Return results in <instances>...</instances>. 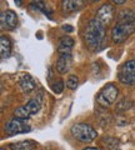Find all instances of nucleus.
<instances>
[{"label":"nucleus","mask_w":135,"mask_h":150,"mask_svg":"<svg viewBox=\"0 0 135 150\" xmlns=\"http://www.w3.org/2000/svg\"><path fill=\"white\" fill-rule=\"evenodd\" d=\"M5 130L9 134L15 135V134H24V133H29L31 130V126L26 123V120L24 119H19V118H13L6 123L5 125Z\"/></svg>","instance_id":"7"},{"label":"nucleus","mask_w":135,"mask_h":150,"mask_svg":"<svg viewBox=\"0 0 135 150\" xmlns=\"http://www.w3.org/2000/svg\"><path fill=\"white\" fill-rule=\"evenodd\" d=\"M120 74L122 75L135 74V59L128 60L127 63H124L122 67H120Z\"/></svg>","instance_id":"15"},{"label":"nucleus","mask_w":135,"mask_h":150,"mask_svg":"<svg viewBox=\"0 0 135 150\" xmlns=\"http://www.w3.org/2000/svg\"><path fill=\"white\" fill-rule=\"evenodd\" d=\"M119 80L123 84H127V85H135V74H130V75L119 74Z\"/></svg>","instance_id":"17"},{"label":"nucleus","mask_w":135,"mask_h":150,"mask_svg":"<svg viewBox=\"0 0 135 150\" xmlns=\"http://www.w3.org/2000/svg\"><path fill=\"white\" fill-rule=\"evenodd\" d=\"M84 5V1H80V0H65V1L61 3V8L66 13H71V11H78L79 9Z\"/></svg>","instance_id":"14"},{"label":"nucleus","mask_w":135,"mask_h":150,"mask_svg":"<svg viewBox=\"0 0 135 150\" xmlns=\"http://www.w3.org/2000/svg\"><path fill=\"white\" fill-rule=\"evenodd\" d=\"M0 24H1V29L6 30H14L19 24V19L15 11L13 10H5L0 14Z\"/></svg>","instance_id":"8"},{"label":"nucleus","mask_w":135,"mask_h":150,"mask_svg":"<svg viewBox=\"0 0 135 150\" xmlns=\"http://www.w3.org/2000/svg\"><path fill=\"white\" fill-rule=\"evenodd\" d=\"M135 31V13L125 9L119 13L118 23L111 29V39L114 43H123Z\"/></svg>","instance_id":"1"},{"label":"nucleus","mask_w":135,"mask_h":150,"mask_svg":"<svg viewBox=\"0 0 135 150\" xmlns=\"http://www.w3.org/2000/svg\"><path fill=\"white\" fill-rule=\"evenodd\" d=\"M38 146V143L35 140H21V142H16V143H11L9 145L10 150H34Z\"/></svg>","instance_id":"11"},{"label":"nucleus","mask_w":135,"mask_h":150,"mask_svg":"<svg viewBox=\"0 0 135 150\" xmlns=\"http://www.w3.org/2000/svg\"><path fill=\"white\" fill-rule=\"evenodd\" d=\"M63 29H64V30H69V31H73V28H71V26H69V25H64V26H63Z\"/></svg>","instance_id":"21"},{"label":"nucleus","mask_w":135,"mask_h":150,"mask_svg":"<svg viewBox=\"0 0 135 150\" xmlns=\"http://www.w3.org/2000/svg\"><path fill=\"white\" fill-rule=\"evenodd\" d=\"M1 150H5V149H1Z\"/></svg>","instance_id":"22"},{"label":"nucleus","mask_w":135,"mask_h":150,"mask_svg":"<svg viewBox=\"0 0 135 150\" xmlns=\"http://www.w3.org/2000/svg\"><path fill=\"white\" fill-rule=\"evenodd\" d=\"M84 39L86 45L93 50L103 48L105 40V26L96 19H91L84 30Z\"/></svg>","instance_id":"2"},{"label":"nucleus","mask_w":135,"mask_h":150,"mask_svg":"<svg viewBox=\"0 0 135 150\" xmlns=\"http://www.w3.org/2000/svg\"><path fill=\"white\" fill-rule=\"evenodd\" d=\"M115 8L113 4H103L95 13V19L104 26H108L114 19Z\"/></svg>","instance_id":"6"},{"label":"nucleus","mask_w":135,"mask_h":150,"mask_svg":"<svg viewBox=\"0 0 135 150\" xmlns=\"http://www.w3.org/2000/svg\"><path fill=\"white\" fill-rule=\"evenodd\" d=\"M127 0H113V3L116 4V5H122V4H124Z\"/></svg>","instance_id":"19"},{"label":"nucleus","mask_w":135,"mask_h":150,"mask_svg":"<svg viewBox=\"0 0 135 150\" xmlns=\"http://www.w3.org/2000/svg\"><path fill=\"white\" fill-rule=\"evenodd\" d=\"M83 150H101V149H99V148H95V146H88V148L83 149Z\"/></svg>","instance_id":"20"},{"label":"nucleus","mask_w":135,"mask_h":150,"mask_svg":"<svg viewBox=\"0 0 135 150\" xmlns=\"http://www.w3.org/2000/svg\"><path fill=\"white\" fill-rule=\"evenodd\" d=\"M70 133L80 143H91L98 137L96 130L90 124L86 123H75L71 125Z\"/></svg>","instance_id":"3"},{"label":"nucleus","mask_w":135,"mask_h":150,"mask_svg":"<svg viewBox=\"0 0 135 150\" xmlns=\"http://www.w3.org/2000/svg\"><path fill=\"white\" fill-rule=\"evenodd\" d=\"M119 95V89L114 84H106L96 95V101L103 106L113 105Z\"/></svg>","instance_id":"5"},{"label":"nucleus","mask_w":135,"mask_h":150,"mask_svg":"<svg viewBox=\"0 0 135 150\" xmlns=\"http://www.w3.org/2000/svg\"><path fill=\"white\" fill-rule=\"evenodd\" d=\"M11 55V41L8 36L1 35L0 38V56L1 59H8Z\"/></svg>","instance_id":"12"},{"label":"nucleus","mask_w":135,"mask_h":150,"mask_svg":"<svg viewBox=\"0 0 135 150\" xmlns=\"http://www.w3.org/2000/svg\"><path fill=\"white\" fill-rule=\"evenodd\" d=\"M19 85H20V88H21L25 93H31V91H34L35 88H36L35 80L33 79V76H31V75H29V74L21 75L20 79H19Z\"/></svg>","instance_id":"10"},{"label":"nucleus","mask_w":135,"mask_h":150,"mask_svg":"<svg viewBox=\"0 0 135 150\" xmlns=\"http://www.w3.org/2000/svg\"><path fill=\"white\" fill-rule=\"evenodd\" d=\"M73 63V56L71 53H64V54H59V58L57 60V71L59 74H65L71 67Z\"/></svg>","instance_id":"9"},{"label":"nucleus","mask_w":135,"mask_h":150,"mask_svg":"<svg viewBox=\"0 0 135 150\" xmlns=\"http://www.w3.org/2000/svg\"><path fill=\"white\" fill-rule=\"evenodd\" d=\"M52 89L55 94H60L64 90V81L63 80H57L54 84H52Z\"/></svg>","instance_id":"18"},{"label":"nucleus","mask_w":135,"mask_h":150,"mask_svg":"<svg viewBox=\"0 0 135 150\" xmlns=\"http://www.w3.org/2000/svg\"><path fill=\"white\" fill-rule=\"evenodd\" d=\"M40 109H41V98L36 96L34 99H31L30 101H28L25 105L16 108L14 110V118L26 120L31 118V116H34L35 114H38Z\"/></svg>","instance_id":"4"},{"label":"nucleus","mask_w":135,"mask_h":150,"mask_svg":"<svg viewBox=\"0 0 135 150\" xmlns=\"http://www.w3.org/2000/svg\"><path fill=\"white\" fill-rule=\"evenodd\" d=\"M74 46V40L70 36L65 35L61 36L59 39V53L64 54V53H70V49Z\"/></svg>","instance_id":"13"},{"label":"nucleus","mask_w":135,"mask_h":150,"mask_svg":"<svg viewBox=\"0 0 135 150\" xmlns=\"http://www.w3.org/2000/svg\"><path fill=\"white\" fill-rule=\"evenodd\" d=\"M79 85V78L76 75H69L68 79H66V86L71 90H75Z\"/></svg>","instance_id":"16"}]
</instances>
